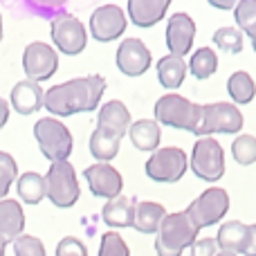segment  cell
I'll use <instances>...</instances> for the list:
<instances>
[{
  "label": "cell",
  "instance_id": "cell-1",
  "mask_svg": "<svg viewBox=\"0 0 256 256\" xmlns=\"http://www.w3.org/2000/svg\"><path fill=\"white\" fill-rule=\"evenodd\" d=\"M104 92H106V79L102 74L79 76V79L52 86L45 92V108L56 117L92 112L97 110Z\"/></svg>",
  "mask_w": 256,
  "mask_h": 256
},
{
  "label": "cell",
  "instance_id": "cell-2",
  "mask_svg": "<svg viewBox=\"0 0 256 256\" xmlns=\"http://www.w3.org/2000/svg\"><path fill=\"white\" fill-rule=\"evenodd\" d=\"M198 227L191 222L186 212L166 214L158 230L155 238V252L158 256H182L186 248L198 240Z\"/></svg>",
  "mask_w": 256,
  "mask_h": 256
},
{
  "label": "cell",
  "instance_id": "cell-3",
  "mask_svg": "<svg viewBox=\"0 0 256 256\" xmlns=\"http://www.w3.org/2000/svg\"><path fill=\"white\" fill-rule=\"evenodd\" d=\"M155 122L180 130L198 132V126L202 122V104H194L191 99L182 94H164L155 104Z\"/></svg>",
  "mask_w": 256,
  "mask_h": 256
},
{
  "label": "cell",
  "instance_id": "cell-4",
  "mask_svg": "<svg viewBox=\"0 0 256 256\" xmlns=\"http://www.w3.org/2000/svg\"><path fill=\"white\" fill-rule=\"evenodd\" d=\"M34 137L38 142V148L50 162L68 160L72 153V132L70 128L56 117H43L34 124Z\"/></svg>",
  "mask_w": 256,
  "mask_h": 256
},
{
  "label": "cell",
  "instance_id": "cell-5",
  "mask_svg": "<svg viewBox=\"0 0 256 256\" xmlns=\"http://www.w3.org/2000/svg\"><path fill=\"white\" fill-rule=\"evenodd\" d=\"M45 186H48L50 202L58 209L74 207L81 196V186H79V180H76L74 166L68 160L50 164V171L45 176Z\"/></svg>",
  "mask_w": 256,
  "mask_h": 256
},
{
  "label": "cell",
  "instance_id": "cell-6",
  "mask_svg": "<svg viewBox=\"0 0 256 256\" xmlns=\"http://www.w3.org/2000/svg\"><path fill=\"white\" fill-rule=\"evenodd\" d=\"M189 166L204 182H218L225 176V150L214 137H198L191 150Z\"/></svg>",
  "mask_w": 256,
  "mask_h": 256
},
{
  "label": "cell",
  "instance_id": "cell-7",
  "mask_svg": "<svg viewBox=\"0 0 256 256\" xmlns=\"http://www.w3.org/2000/svg\"><path fill=\"white\" fill-rule=\"evenodd\" d=\"M230 212V194L220 186H209L204 189L194 202L186 207V216L191 218L198 230L216 225L218 220L225 218V214Z\"/></svg>",
  "mask_w": 256,
  "mask_h": 256
},
{
  "label": "cell",
  "instance_id": "cell-8",
  "mask_svg": "<svg viewBox=\"0 0 256 256\" xmlns=\"http://www.w3.org/2000/svg\"><path fill=\"white\" fill-rule=\"evenodd\" d=\"M243 128V112L232 102L202 104V122L198 126L196 137H209L212 132L236 135Z\"/></svg>",
  "mask_w": 256,
  "mask_h": 256
},
{
  "label": "cell",
  "instance_id": "cell-9",
  "mask_svg": "<svg viewBox=\"0 0 256 256\" xmlns=\"http://www.w3.org/2000/svg\"><path fill=\"white\" fill-rule=\"evenodd\" d=\"M189 166V158L182 148L178 146H164L158 148L144 164V171L150 180L155 182H178L186 173Z\"/></svg>",
  "mask_w": 256,
  "mask_h": 256
},
{
  "label": "cell",
  "instance_id": "cell-10",
  "mask_svg": "<svg viewBox=\"0 0 256 256\" xmlns=\"http://www.w3.org/2000/svg\"><path fill=\"white\" fill-rule=\"evenodd\" d=\"M50 34H52V40L58 52L70 54V56L81 54L88 45V30L84 27V22L79 18L68 12H61L52 18Z\"/></svg>",
  "mask_w": 256,
  "mask_h": 256
},
{
  "label": "cell",
  "instance_id": "cell-11",
  "mask_svg": "<svg viewBox=\"0 0 256 256\" xmlns=\"http://www.w3.org/2000/svg\"><path fill=\"white\" fill-rule=\"evenodd\" d=\"M22 70H25L27 79L43 84V81L52 79L54 72L58 70V54L52 45L34 40L25 48L22 52Z\"/></svg>",
  "mask_w": 256,
  "mask_h": 256
},
{
  "label": "cell",
  "instance_id": "cell-12",
  "mask_svg": "<svg viewBox=\"0 0 256 256\" xmlns=\"http://www.w3.org/2000/svg\"><path fill=\"white\" fill-rule=\"evenodd\" d=\"M128 25L126 12L117 4H102L90 16V34L99 43H110L124 34Z\"/></svg>",
  "mask_w": 256,
  "mask_h": 256
},
{
  "label": "cell",
  "instance_id": "cell-13",
  "mask_svg": "<svg viewBox=\"0 0 256 256\" xmlns=\"http://www.w3.org/2000/svg\"><path fill=\"white\" fill-rule=\"evenodd\" d=\"M84 178H86V182H88L90 191H92L97 198L112 200V198H117V196H122V189H124V178H122V173L108 162H99V164L88 166L84 171Z\"/></svg>",
  "mask_w": 256,
  "mask_h": 256
},
{
  "label": "cell",
  "instance_id": "cell-14",
  "mask_svg": "<svg viewBox=\"0 0 256 256\" xmlns=\"http://www.w3.org/2000/svg\"><path fill=\"white\" fill-rule=\"evenodd\" d=\"M117 68L126 76H142L150 68V50L142 38H124L117 48Z\"/></svg>",
  "mask_w": 256,
  "mask_h": 256
},
{
  "label": "cell",
  "instance_id": "cell-15",
  "mask_svg": "<svg viewBox=\"0 0 256 256\" xmlns=\"http://www.w3.org/2000/svg\"><path fill=\"white\" fill-rule=\"evenodd\" d=\"M196 38V20L184 12L173 14L166 20V48L168 54L184 58L194 48Z\"/></svg>",
  "mask_w": 256,
  "mask_h": 256
},
{
  "label": "cell",
  "instance_id": "cell-16",
  "mask_svg": "<svg viewBox=\"0 0 256 256\" xmlns=\"http://www.w3.org/2000/svg\"><path fill=\"white\" fill-rule=\"evenodd\" d=\"M9 106L18 115H34L36 110H40L45 106V92L40 84L30 79L18 81L12 88V94H9Z\"/></svg>",
  "mask_w": 256,
  "mask_h": 256
},
{
  "label": "cell",
  "instance_id": "cell-17",
  "mask_svg": "<svg viewBox=\"0 0 256 256\" xmlns=\"http://www.w3.org/2000/svg\"><path fill=\"white\" fill-rule=\"evenodd\" d=\"M171 0H128V18L137 27H153L164 18Z\"/></svg>",
  "mask_w": 256,
  "mask_h": 256
},
{
  "label": "cell",
  "instance_id": "cell-18",
  "mask_svg": "<svg viewBox=\"0 0 256 256\" xmlns=\"http://www.w3.org/2000/svg\"><path fill=\"white\" fill-rule=\"evenodd\" d=\"M130 112H128L126 104L120 99H110L99 108V117H97V126H104L108 130L117 132L120 137H124L130 128Z\"/></svg>",
  "mask_w": 256,
  "mask_h": 256
},
{
  "label": "cell",
  "instance_id": "cell-19",
  "mask_svg": "<svg viewBox=\"0 0 256 256\" xmlns=\"http://www.w3.org/2000/svg\"><path fill=\"white\" fill-rule=\"evenodd\" d=\"M25 230V212H22L18 200H0V236L7 240H16L22 236Z\"/></svg>",
  "mask_w": 256,
  "mask_h": 256
},
{
  "label": "cell",
  "instance_id": "cell-20",
  "mask_svg": "<svg viewBox=\"0 0 256 256\" xmlns=\"http://www.w3.org/2000/svg\"><path fill=\"white\" fill-rule=\"evenodd\" d=\"M128 137H130L132 146H135L137 150L155 153L160 146L162 130H160V124L155 120H137L130 124V128H128Z\"/></svg>",
  "mask_w": 256,
  "mask_h": 256
},
{
  "label": "cell",
  "instance_id": "cell-21",
  "mask_svg": "<svg viewBox=\"0 0 256 256\" xmlns=\"http://www.w3.org/2000/svg\"><path fill=\"white\" fill-rule=\"evenodd\" d=\"M135 202L137 200L126 198V196H117V198L108 200L102 209V218L108 227H132L135 220Z\"/></svg>",
  "mask_w": 256,
  "mask_h": 256
},
{
  "label": "cell",
  "instance_id": "cell-22",
  "mask_svg": "<svg viewBox=\"0 0 256 256\" xmlns=\"http://www.w3.org/2000/svg\"><path fill=\"white\" fill-rule=\"evenodd\" d=\"M164 216H166V209L160 202L140 200V202H135V220H132V227L140 234H158Z\"/></svg>",
  "mask_w": 256,
  "mask_h": 256
},
{
  "label": "cell",
  "instance_id": "cell-23",
  "mask_svg": "<svg viewBox=\"0 0 256 256\" xmlns=\"http://www.w3.org/2000/svg\"><path fill=\"white\" fill-rule=\"evenodd\" d=\"M248 236H250V225L240 220H230L225 225H220L216 236V243L222 252H232V254H243L245 245H248Z\"/></svg>",
  "mask_w": 256,
  "mask_h": 256
},
{
  "label": "cell",
  "instance_id": "cell-24",
  "mask_svg": "<svg viewBox=\"0 0 256 256\" xmlns=\"http://www.w3.org/2000/svg\"><path fill=\"white\" fill-rule=\"evenodd\" d=\"M120 144H122V137L117 135V132L108 130V128L104 126H97L92 130V135H90V153H92V158H97L99 162H108L110 164V160L117 158V153H120Z\"/></svg>",
  "mask_w": 256,
  "mask_h": 256
},
{
  "label": "cell",
  "instance_id": "cell-25",
  "mask_svg": "<svg viewBox=\"0 0 256 256\" xmlns=\"http://www.w3.org/2000/svg\"><path fill=\"white\" fill-rule=\"evenodd\" d=\"M186 72H189V63L180 56H173V54H166L158 61V79L164 88L176 90L184 84Z\"/></svg>",
  "mask_w": 256,
  "mask_h": 256
},
{
  "label": "cell",
  "instance_id": "cell-26",
  "mask_svg": "<svg viewBox=\"0 0 256 256\" xmlns=\"http://www.w3.org/2000/svg\"><path fill=\"white\" fill-rule=\"evenodd\" d=\"M16 191L18 198L25 204H38L43 198H48V186H45V176L36 171L22 173L16 180Z\"/></svg>",
  "mask_w": 256,
  "mask_h": 256
},
{
  "label": "cell",
  "instance_id": "cell-27",
  "mask_svg": "<svg viewBox=\"0 0 256 256\" xmlns=\"http://www.w3.org/2000/svg\"><path fill=\"white\" fill-rule=\"evenodd\" d=\"M227 92H230L232 102L238 106V104H250L256 97V84L252 79V74L245 70H238L230 76L227 81Z\"/></svg>",
  "mask_w": 256,
  "mask_h": 256
},
{
  "label": "cell",
  "instance_id": "cell-28",
  "mask_svg": "<svg viewBox=\"0 0 256 256\" xmlns=\"http://www.w3.org/2000/svg\"><path fill=\"white\" fill-rule=\"evenodd\" d=\"M218 70V54L214 52V48H200L194 52L189 61V72L198 81H204Z\"/></svg>",
  "mask_w": 256,
  "mask_h": 256
},
{
  "label": "cell",
  "instance_id": "cell-29",
  "mask_svg": "<svg viewBox=\"0 0 256 256\" xmlns=\"http://www.w3.org/2000/svg\"><path fill=\"white\" fill-rule=\"evenodd\" d=\"M232 155L240 166H250L256 162V137L254 135H238L232 142Z\"/></svg>",
  "mask_w": 256,
  "mask_h": 256
},
{
  "label": "cell",
  "instance_id": "cell-30",
  "mask_svg": "<svg viewBox=\"0 0 256 256\" xmlns=\"http://www.w3.org/2000/svg\"><path fill=\"white\" fill-rule=\"evenodd\" d=\"M214 45L218 50L238 54L243 50V32L236 30V27H220V30L214 32Z\"/></svg>",
  "mask_w": 256,
  "mask_h": 256
},
{
  "label": "cell",
  "instance_id": "cell-31",
  "mask_svg": "<svg viewBox=\"0 0 256 256\" xmlns=\"http://www.w3.org/2000/svg\"><path fill=\"white\" fill-rule=\"evenodd\" d=\"M234 16L240 32L250 36L256 34V0H240L234 7Z\"/></svg>",
  "mask_w": 256,
  "mask_h": 256
},
{
  "label": "cell",
  "instance_id": "cell-32",
  "mask_svg": "<svg viewBox=\"0 0 256 256\" xmlns=\"http://www.w3.org/2000/svg\"><path fill=\"white\" fill-rule=\"evenodd\" d=\"M18 180V164L7 150H0V200L9 194L12 184Z\"/></svg>",
  "mask_w": 256,
  "mask_h": 256
},
{
  "label": "cell",
  "instance_id": "cell-33",
  "mask_svg": "<svg viewBox=\"0 0 256 256\" xmlns=\"http://www.w3.org/2000/svg\"><path fill=\"white\" fill-rule=\"evenodd\" d=\"M99 256H130L126 240L122 238L117 232H106L102 236V245H99Z\"/></svg>",
  "mask_w": 256,
  "mask_h": 256
},
{
  "label": "cell",
  "instance_id": "cell-34",
  "mask_svg": "<svg viewBox=\"0 0 256 256\" xmlns=\"http://www.w3.org/2000/svg\"><path fill=\"white\" fill-rule=\"evenodd\" d=\"M14 254L16 256H45V245L36 236L22 234L14 240Z\"/></svg>",
  "mask_w": 256,
  "mask_h": 256
},
{
  "label": "cell",
  "instance_id": "cell-35",
  "mask_svg": "<svg viewBox=\"0 0 256 256\" xmlns=\"http://www.w3.org/2000/svg\"><path fill=\"white\" fill-rule=\"evenodd\" d=\"M56 256H88V252H86V245L81 243L79 238H74V236H66V238L58 240Z\"/></svg>",
  "mask_w": 256,
  "mask_h": 256
},
{
  "label": "cell",
  "instance_id": "cell-36",
  "mask_svg": "<svg viewBox=\"0 0 256 256\" xmlns=\"http://www.w3.org/2000/svg\"><path fill=\"white\" fill-rule=\"evenodd\" d=\"M34 12H40V14H61V9L66 7L68 0H25Z\"/></svg>",
  "mask_w": 256,
  "mask_h": 256
},
{
  "label": "cell",
  "instance_id": "cell-37",
  "mask_svg": "<svg viewBox=\"0 0 256 256\" xmlns=\"http://www.w3.org/2000/svg\"><path fill=\"white\" fill-rule=\"evenodd\" d=\"M218 243L216 238H200L191 245V256H216Z\"/></svg>",
  "mask_w": 256,
  "mask_h": 256
},
{
  "label": "cell",
  "instance_id": "cell-38",
  "mask_svg": "<svg viewBox=\"0 0 256 256\" xmlns=\"http://www.w3.org/2000/svg\"><path fill=\"white\" fill-rule=\"evenodd\" d=\"M245 256H256V225H250V236L248 245H245Z\"/></svg>",
  "mask_w": 256,
  "mask_h": 256
},
{
  "label": "cell",
  "instance_id": "cell-39",
  "mask_svg": "<svg viewBox=\"0 0 256 256\" xmlns=\"http://www.w3.org/2000/svg\"><path fill=\"white\" fill-rule=\"evenodd\" d=\"M212 7H216V9H222V12H230V9H234L236 4L240 2V0H207Z\"/></svg>",
  "mask_w": 256,
  "mask_h": 256
},
{
  "label": "cell",
  "instance_id": "cell-40",
  "mask_svg": "<svg viewBox=\"0 0 256 256\" xmlns=\"http://www.w3.org/2000/svg\"><path fill=\"white\" fill-rule=\"evenodd\" d=\"M7 122H9V102L0 97V128H4Z\"/></svg>",
  "mask_w": 256,
  "mask_h": 256
},
{
  "label": "cell",
  "instance_id": "cell-41",
  "mask_svg": "<svg viewBox=\"0 0 256 256\" xmlns=\"http://www.w3.org/2000/svg\"><path fill=\"white\" fill-rule=\"evenodd\" d=\"M7 243H9V240L0 236V256H4V250H7Z\"/></svg>",
  "mask_w": 256,
  "mask_h": 256
},
{
  "label": "cell",
  "instance_id": "cell-42",
  "mask_svg": "<svg viewBox=\"0 0 256 256\" xmlns=\"http://www.w3.org/2000/svg\"><path fill=\"white\" fill-rule=\"evenodd\" d=\"M216 256H238V254H232V252H222V250H220V252H218Z\"/></svg>",
  "mask_w": 256,
  "mask_h": 256
},
{
  "label": "cell",
  "instance_id": "cell-43",
  "mask_svg": "<svg viewBox=\"0 0 256 256\" xmlns=\"http://www.w3.org/2000/svg\"><path fill=\"white\" fill-rule=\"evenodd\" d=\"M250 38H252V48H254V52H256V34H254V36H250Z\"/></svg>",
  "mask_w": 256,
  "mask_h": 256
},
{
  "label": "cell",
  "instance_id": "cell-44",
  "mask_svg": "<svg viewBox=\"0 0 256 256\" xmlns=\"http://www.w3.org/2000/svg\"><path fill=\"white\" fill-rule=\"evenodd\" d=\"M0 40H2V16H0Z\"/></svg>",
  "mask_w": 256,
  "mask_h": 256
}]
</instances>
